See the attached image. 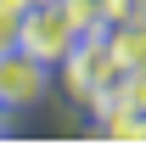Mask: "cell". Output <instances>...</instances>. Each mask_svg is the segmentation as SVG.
Wrapping results in <instances>:
<instances>
[{
  "label": "cell",
  "instance_id": "1",
  "mask_svg": "<svg viewBox=\"0 0 146 152\" xmlns=\"http://www.w3.org/2000/svg\"><path fill=\"white\" fill-rule=\"evenodd\" d=\"M79 39H84V34L73 28V17L62 11V0H28V6H23V23H17V51L39 56V62L51 68V62H62Z\"/></svg>",
  "mask_w": 146,
  "mask_h": 152
},
{
  "label": "cell",
  "instance_id": "2",
  "mask_svg": "<svg viewBox=\"0 0 146 152\" xmlns=\"http://www.w3.org/2000/svg\"><path fill=\"white\" fill-rule=\"evenodd\" d=\"M62 68H68V85H73V96H79V102H96L101 90H113V85L124 79V62H118L113 39H101V28H96V34H84V39L62 56Z\"/></svg>",
  "mask_w": 146,
  "mask_h": 152
},
{
  "label": "cell",
  "instance_id": "3",
  "mask_svg": "<svg viewBox=\"0 0 146 152\" xmlns=\"http://www.w3.org/2000/svg\"><path fill=\"white\" fill-rule=\"evenodd\" d=\"M45 85H51V68H45L39 56H28V51H17V45L0 51V107H6V113L45 102Z\"/></svg>",
  "mask_w": 146,
  "mask_h": 152
},
{
  "label": "cell",
  "instance_id": "4",
  "mask_svg": "<svg viewBox=\"0 0 146 152\" xmlns=\"http://www.w3.org/2000/svg\"><path fill=\"white\" fill-rule=\"evenodd\" d=\"M96 130L107 141H146V113H135V107H96Z\"/></svg>",
  "mask_w": 146,
  "mask_h": 152
},
{
  "label": "cell",
  "instance_id": "5",
  "mask_svg": "<svg viewBox=\"0 0 146 152\" xmlns=\"http://www.w3.org/2000/svg\"><path fill=\"white\" fill-rule=\"evenodd\" d=\"M0 135H6V107H0Z\"/></svg>",
  "mask_w": 146,
  "mask_h": 152
}]
</instances>
